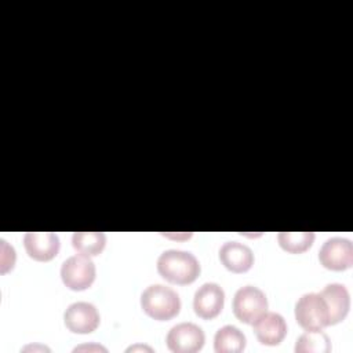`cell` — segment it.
Masks as SVG:
<instances>
[{"label": "cell", "instance_id": "cell-1", "mask_svg": "<svg viewBox=\"0 0 353 353\" xmlns=\"http://www.w3.org/2000/svg\"><path fill=\"white\" fill-rule=\"evenodd\" d=\"M200 270L197 258L188 251L167 250L157 258L159 274L172 284H190L199 277Z\"/></svg>", "mask_w": 353, "mask_h": 353}, {"label": "cell", "instance_id": "cell-2", "mask_svg": "<svg viewBox=\"0 0 353 353\" xmlns=\"http://www.w3.org/2000/svg\"><path fill=\"white\" fill-rule=\"evenodd\" d=\"M141 307L149 317L159 321H167L179 313L181 299L171 287L152 284L141 294Z\"/></svg>", "mask_w": 353, "mask_h": 353}, {"label": "cell", "instance_id": "cell-3", "mask_svg": "<svg viewBox=\"0 0 353 353\" xmlns=\"http://www.w3.org/2000/svg\"><path fill=\"white\" fill-rule=\"evenodd\" d=\"M295 320L306 331H320L330 325V314L320 292H306L295 303Z\"/></svg>", "mask_w": 353, "mask_h": 353}, {"label": "cell", "instance_id": "cell-4", "mask_svg": "<svg viewBox=\"0 0 353 353\" xmlns=\"http://www.w3.org/2000/svg\"><path fill=\"white\" fill-rule=\"evenodd\" d=\"M97 269L91 256L77 254L63 261L61 266L62 283L73 291H83L92 285Z\"/></svg>", "mask_w": 353, "mask_h": 353}, {"label": "cell", "instance_id": "cell-5", "mask_svg": "<svg viewBox=\"0 0 353 353\" xmlns=\"http://www.w3.org/2000/svg\"><path fill=\"white\" fill-rule=\"evenodd\" d=\"M268 310L265 292L255 285L239 288L233 296V313L244 324H252Z\"/></svg>", "mask_w": 353, "mask_h": 353}, {"label": "cell", "instance_id": "cell-6", "mask_svg": "<svg viewBox=\"0 0 353 353\" xmlns=\"http://www.w3.org/2000/svg\"><path fill=\"white\" fill-rule=\"evenodd\" d=\"M320 263L330 270L341 272L353 265V243L345 237H331L319 250Z\"/></svg>", "mask_w": 353, "mask_h": 353}, {"label": "cell", "instance_id": "cell-7", "mask_svg": "<svg viewBox=\"0 0 353 353\" xmlns=\"http://www.w3.org/2000/svg\"><path fill=\"white\" fill-rule=\"evenodd\" d=\"M165 342L167 347L174 353H194L203 347L205 335L193 323H179L168 331Z\"/></svg>", "mask_w": 353, "mask_h": 353}, {"label": "cell", "instance_id": "cell-8", "mask_svg": "<svg viewBox=\"0 0 353 353\" xmlns=\"http://www.w3.org/2000/svg\"><path fill=\"white\" fill-rule=\"evenodd\" d=\"M63 321L66 328L73 334H90L98 328L101 317L92 303L74 302L66 307Z\"/></svg>", "mask_w": 353, "mask_h": 353}, {"label": "cell", "instance_id": "cell-9", "mask_svg": "<svg viewBox=\"0 0 353 353\" xmlns=\"http://www.w3.org/2000/svg\"><path fill=\"white\" fill-rule=\"evenodd\" d=\"M223 303L225 291L216 283H204L196 290L193 296L194 313L204 320L216 317L222 312Z\"/></svg>", "mask_w": 353, "mask_h": 353}, {"label": "cell", "instance_id": "cell-10", "mask_svg": "<svg viewBox=\"0 0 353 353\" xmlns=\"http://www.w3.org/2000/svg\"><path fill=\"white\" fill-rule=\"evenodd\" d=\"M26 254L39 262H48L57 256L61 243L58 234L52 232H28L23 236Z\"/></svg>", "mask_w": 353, "mask_h": 353}, {"label": "cell", "instance_id": "cell-11", "mask_svg": "<svg viewBox=\"0 0 353 353\" xmlns=\"http://www.w3.org/2000/svg\"><path fill=\"white\" fill-rule=\"evenodd\" d=\"M254 332L262 345L276 346L287 334V323L280 313L265 312L254 323Z\"/></svg>", "mask_w": 353, "mask_h": 353}, {"label": "cell", "instance_id": "cell-12", "mask_svg": "<svg viewBox=\"0 0 353 353\" xmlns=\"http://www.w3.org/2000/svg\"><path fill=\"white\" fill-rule=\"evenodd\" d=\"M221 263L233 273H244L254 265L252 250L239 241H226L219 248Z\"/></svg>", "mask_w": 353, "mask_h": 353}, {"label": "cell", "instance_id": "cell-13", "mask_svg": "<svg viewBox=\"0 0 353 353\" xmlns=\"http://www.w3.org/2000/svg\"><path fill=\"white\" fill-rule=\"evenodd\" d=\"M320 295L324 298L328 309L330 325L343 321L350 309V295L347 288L341 283H331L321 290Z\"/></svg>", "mask_w": 353, "mask_h": 353}, {"label": "cell", "instance_id": "cell-14", "mask_svg": "<svg viewBox=\"0 0 353 353\" xmlns=\"http://www.w3.org/2000/svg\"><path fill=\"white\" fill-rule=\"evenodd\" d=\"M245 347V335L236 325L221 327L214 336V350L216 353H240Z\"/></svg>", "mask_w": 353, "mask_h": 353}, {"label": "cell", "instance_id": "cell-15", "mask_svg": "<svg viewBox=\"0 0 353 353\" xmlns=\"http://www.w3.org/2000/svg\"><path fill=\"white\" fill-rule=\"evenodd\" d=\"M72 245L79 254L97 256L106 245V236L102 232H74Z\"/></svg>", "mask_w": 353, "mask_h": 353}, {"label": "cell", "instance_id": "cell-16", "mask_svg": "<svg viewBox=\"0 0 353 353\" xmlns=\"http://www.w3.org/2000/svg\"><path fill=\"white\" fill-rule=\"evenodd\" d=\"M296 353H328L331 350V341L323 330L306 331L295 342Z\"/></svg>", "mask_w": 353, "mask_h": 353}, {"label": "cell", "instance_id": "cell-17", "mask_svg": "<svg viewBox=\"0 0 353 353\" xmlns=\"http://www.w3.org/2000/svg\"><path fill=\"white\" fill-rule=\"evenodd\" d=\"M279 245L290 254H302L309 250L314 241L313 232H280L277 234Z\"/></svg>", "mask_w": 353, "mask_h": 353}, {"label": "cell", "instance_id": "cell-18", "mask_svg": "<svg viewBox=\"0 0 353 353\" xmlns=\"http://www.w3.org/2000/svg\"><path fill=\"white\" fill-rule=\"evenodd\" d=\"M0 245H1V254H0V261H1V265H0V270L1 273H6L8 272L10 269L14 268V263H15V250L12 245H8L6 240H0Z\"/></svg>", "mask_w": 353, "mask_h": 353}, {"label": "cell", "instance_id": "cell-19", "mask_svg": "<svg viewBox=\"0 0 353 353\" xmlns=\"http://www.w3.org/2000/svg\"><path fill=\"white\" fill-rule=\"evenodd\" d=\"M77 350H95V352H106L108 349L105 346H101V345H97V343H91V345H81V346H77L73 349V352H77Z\"/></svg>", "mask_w": 353, "mask_h": 353}, {"label": "cell", "instance_id": "cell-20", "mask_svg": "<svg viewBox=\"0 0 353 353\" xmlns=\"http://www.w3.org/2000/svg\"><path fill=\"white\" fill-rule=\"evenodd\" d=\"M163 236L174 239V240H186L189 237H192V233H181V234H175V233H163Z\"/></svg>", "mask_w": 353, "mask_h": 353}, {"label": "cell", "instance_id": "cell-21", "mask_svg": "<svg viewBox=\"0 0 353 353\" xmlns=\"http://www.w3.org/2000/svg\"><path fill=\"white\" fill-rule=\"evenodd\" d=\"M135 352V350H149V352H152V347H149V346H143V345H135V346H130L128 349H127V352Z\"/></svg>", "mask_w": 353, "mask_h": 353}, {"label": "cell", "instance_id": "cell-22", "mask_svg": "<svg viewBox=\"0 0 353 353\" xmlns=\"http://www.w3.org/2000/svg\"><path fill=\"white\" fill-rule=\"evenodd\" d=\"M28 349H43V350H50L48 347H46V346H26V347H23V350H28Z\"/></svg>", "mask_w": 353, "mask_h": 353}]
</instances>
